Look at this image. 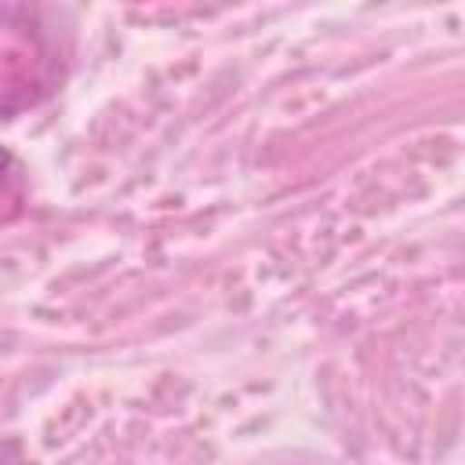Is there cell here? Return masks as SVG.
Instances as JSON below:
<instances>
[{
	"label": "cell",
	"instance_id": "obj_2",
	"mask_svg": "<svg viewBox=\"0 0 465 465\" xmlns=\"http://www.w3.org/2000/svg\"><path fill=\"white\" fill-rule=\"evenodd\" d=\"M18 178H22L18 160H15L7 149H0V196H11L15 185H18Z\"/></svg>",
	"mask_w": 465,
	"mask_h": 465
},
{
	"label": "cell",
	"instance_id": "obj_1",
	"mask_svg": "<svg viewBox=\"0 0 465 465\" xmlns=\"http://www.w3.org/2000/svg\"><path fill=\"white\" fill-rule=\"evenodd\" d=\"M65 69L58 25L40 7L0 4V120L40 105Z\"/></svg>",
	"mask_w": 465,
	"mask_h": 465
}]
</instances>
